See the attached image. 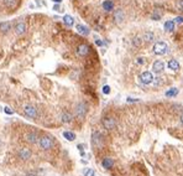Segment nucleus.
Returning <instances> with one entry per match:
<instances>
[{
	"mask_svg": "<svg viewBox=\"0 0 183 176\" xmlns=\"http://www.w3.org/2000/svg\"><path fill=\"white\" fill-rule=\"evenodd\" d=\"M38 145L42 150H50L53 148L54 145V142H53V139L51 137H48V135H44V137H41L40 140H38Z\"/></svg>",
	"mask_w": 183,
	"mask_h": 176,
	"instance_id": "nucleus-1",
	"label": "nucleus"
},
{
	"mask_svg": "<svg viewBox=\"0 0 183 176\" xmlns=\"http://www.w3.org/2000/svg\"><path fill=\"white\" fill-rule=\"evenodd\" d=\"M167 51H168V46L163 41H158V42H156V44L153 45V53L155 55L163 56V55L167 53Z\"/></svg>",
	"mask_w": 183,
	"mask_h": 176,
	"instance_id": "nucleus-2",
	"label": "nucleus"
},
{
	"mask_svg": "<svg viewBox=\"0 0 183 176\" xmlns=\"http://www.w3.org/2000/svg\"><path fill=\"white\" fill-rule=\"evenodd\" d=\"M87 110H88V108H87L86 103H83V102L78 103L76 105V117L79 119H83L87 114Z\"/></svg>",
	"mask_w": 183,
	"mask_h": 176,
	"instance_id": "nucleus-3",
	"label": "nucleus"
},
{
	"mask_svg": "<svg viewBox=\"0 0 183 176\" xmlns=\"http://www.w3.org/2000/svg\"><path fill=\"white\" fill-rule=\"evenodd\" d=\"M139 78H140V82H141L142 84H145V86H147V84H151V83L155 81L153 76H152V73H151V72H149V71H146V72L141 73V74H140Z\"/></svg>",
	"mask_w": 183,
	"mask_h": 176,
	"instance_id": "nucleus-4",
	"label": "nucleus"
},
{
	"mask_svg": "<svg viewBox=\"0 0 183 176\" xmlns=\"http://www.w3.org/2000/svg\"><path fill=\"white\" fill-rule=\"evenodd\" d=\"M102 124H103L104 128L108 129V130H113L116 126V122H115V119L113 117H105L102 120Z\"/></svg>",
	"mask_w": 183,
	"mask_h": 176,
	"instance_id": "nucleus-5",
	"label": "nucleus"
},
{
	"mask_svg": "<svg viewBox=\"0 0 183 176\" xmlns=\"http://www.w3.org/2000/svg\"><path fill=\"white\" fill-rule=\"evenodd\" d=\"M92 144L95 148H100L102 144H103V139H102V135L99 131H93L92 133Z\"/></svg>",
	"mask_w": 183,
	"mask_h": 176,
	"instance_id": "nucleus-6",
	"label": "nucleus"
},
{
	"mask_svg": "<svg viewBox=\"0 0 183 176\" xmlns=\"http://www.w3.org/2000/svg\"><path fill=\"white\" fill-rule=\"evenodd\" d=\"M24 113L26 117H29L31 119H35L37 117V110L35 107H32V105H25L24 107Z\"/></svg>",
	"mask_w": 183,
	"mask_h": 176,
	"instance_id": "nucleus-7",
	"label": "nucleus"
},
{
	"mask_svg": "<svg viewBox=\"0 0 183 176\" xmlns=\"http://www.w3.org/2000/svg\"><path fill=\"white\" fill-rule=\"evenodd\" d=\"M89 53V46L86 44H82L77 47V55L81 56V57H86V56Z\"/></svg>",
	"mask_w": 183,
	"mask_h": 176,
	"instance_id": "nucleus-8",
	"label": "nucleus"
},
{
	"mask_svg": "<svg viewBox=\"0 0 183 176\" xmlns=\"http://www.w3.org/2000/svg\"><path fill=\"white\" fill-rule=\"evenodd\" d=\"M165 69V63L162 62V61H160V60H157V61H155L153 62V65H152V71L155 72V73H161Z\"/></svg>",
	"mask_w": 183,
	"mask_h": 176,
	"instance_id": "nucleus-9",
	"label": "nucleus"
},
{
	"mask_svg": "<svg viewBox=\"0 0 183 176\" xmlns=\"http://www.w3.org/2000/svg\"><path fill=\"white\" fill-rule=\"evenodd\" d=\"M25 140L27 143H30V144H35V143H38V135L36 134V133H27V134L25 135Z\"/></svg>",
	"mask_w": 183,
	"mask_h": 176,
	"instance_id": "nucleus-10",
	"label": "nucleus"
},
{
	"mask_svg": "<svg viewBox=\"0 0 183 176\" xmlns=\"http://www.w3.org/2000/svg\"><path fill=\"white\" fill-rule=\"evenodd\" d=\"M14 29H15V32H16L17 35H23V34H25V31H26V24L24 23V21H17Z\"/></svg>",
	"mask_w": 183,
	"mask_h": 176,
	"instance_id": "nucleus-11",
	"label": "nucleus"
},
{
	"mask_svg": "<svg viewBox=\"0 0 183 176\" xmlns=\"http://www.w3.org/2000/svg\"><path fill=\"white\" fill-rule=\"evenodd\" d=\"M19 158L21 160H29L31 158V151L27 149V148H23V149H20V151H19Z\"/></svg>",
	"mask_w": 183,
	"mask_h": 176,
	"instance_id": "nucleus-12",
	"label": "nucleus"
},
{
	"mask_svg": "<svg viewBox=\"0 0 183 176\" xmlns=\"http://www.w3.org/2000/svg\"><path fill=\"white\" fill-rule=\"evenodd\" d=\"M102 166L104 169H107V170H110V169L114 166V160L111 158H104L103 161H102Z\"/></svg>",
	"mask_w": 183,
	"mask_h": 176,
	"instance_id": "nucleus-13",
	"label": "nucleus"
},
{
	"mask_svg": "<svg viewBox=\"0 0 183 176\" xmlns=\"http://www.w3.org/2000/svg\"><path fill=\"white\" fill-rule=\"evenodd\" d=\"M76 29H77V32L83 35V36H88V35H89V29L87 26H84V25H81V24L77 25Z\"/></svg>",
	"mask_w": 183,
	"mask_h": 176,
	"instance_id": "nucleus-14",
	"label": "nucleus"
},
{
	"mask_svg": "<svg viewBox=\"0 0 183 176\" xmlns=\"http://www.w3.org/2000/svg\"><path fill=\"white\" fill-rule=\"evenodd\" d=\"M72 119H73V115L71 113H68V112H63L61 114V120L63 123H71Z\"/></svg>",
	"mask_w": 183,
	"mask_h": 176,
	"instance_id": "nucleus-15",
	"label": "nucleus"
},
{
	"mask_svg": "<svg viewBox=\"0 0 183 176\" xmlns=\"http://www.w3.org/2000/svg\"><path fill=\"white\" fill-rule=\"evenodd\" d=\"M167 66H168V68H170L171 71H178L179 69V63L176 60H170L168 63H167Z\"/></svg>",
	"mask_w": 183,
	"mask_h": 176,
	"instance_id": "nucleus-16",
	"label": "nucleus"
},
{
	"mask_svg": "<svg viewBox=\"0 0 183 176\" xmlns=\"http://www.w3.org/2000/svg\"><path fill=\"white\" fill-rule=\"evenodd\" d=\"M11 29V23L10 21H4V23H1L0 24V31L1 32H8L9 30Z\"/></svg>",
	"mask_w": 183,
	"mask_h": 176,
	"instance_id": "nucleus-17",
	"label": "nucleus"
},
{
	"mask_svg": "<svg viewBox=\"0 0 183 176\" xmlns=\"http://www.w3.org/2000/svg\"><path fill=\"white\" fill-rule=\"evenodd\" d=\"M63 138H65L66 140H68V142H73V140L76 139V134L73 131L66 130V131H63Z\"/></svg>",
	"mask_w": 183,
	"mask_h": 176,
	"instance_id": "nucleus-18",
	"label": "nucleus"
},
{
	"mask_svg": "<svg viewBox=\"0 0 183 176\" xmlns=\"http://www.w3.org/2000/svg\"><path fill=\"white\" fill-rule=\"evenodd\" d=\"M63 23L67 26H73L74 25V19L71 15H65L63 16Z\"/></svg>",
	"mask_w": 183,
	"mask_h": 176,
	"instance_id": "nucleus-19",
	"label": "nucleus"
},
{
	"mask_svg": "<svg viewBox=\"0 0 183 176\" xmlns=\"http://www.w3.org/2000/svg\"><path fill=\"white\" fill-rule=\"evenodd\" d=\"M165 30L167 32H173V30H174V20L173 21H166L165 23Z\"/></svg>",
	"mask_w": 183,
	"mask_h": 176,
	"instance_id": "nucleus-20",
	"label": "nucleus"
},
{
	"mask_svg": "<svg viewBox=\"0 0 183 176\" xmlns=\"http://www.w3.org/2000/svg\"><path fill=\"white\" fill-rule=\"evenodd\" d=\"M114 18H115V21L116 23H121V21L124 20V12L119 9V10H116L115 12H114Z\"/></svg>",
	"mask_w": 183,
	"mask_h": 176,
	"instance_id": "nucleus-21",
	"label": "nucleus"
},
{
	"mask_svg": "<svg viewBox=\"0 0 183 176\" xmlns=\"http://www.w3.org/2000/svg\"><path fill=\"white\" fill-rule=\"evenodd\" d=\"M142 40L146 41V42H153V40H155L153 32H145L144 36H142Z\"/></svg>",
	"mask_w": 183,
	"mask_h": 176,
	"instance_id": "nucleus-22",
	"label": "nucleus"
},
{
	"mask_svg": "<svg viewBox=\"0 0 183 176\" xmlns=\"http://www.w3.org/2000/svg\"><path fill=\"white\" fill-rule=\"evenodd\" d=\"M103 8L105 11H111L113 9H114V4H113L110 0H105V1L103 3Z\"/></svg>",
	"mask_w": 183,
	"mask_h": 176,
	"instance_id": "nucleus-23",
	"label": "nucleus"
},
{
	"mask_svg": "<svg viewBox=\"0 0 183 176\" xmlns=\"http://www.w3.org/2000/svg\"><path fill=\"white\" fill-rule=\"evenodd\" d=\"M178 94V89L177 88H170V89H168L167 91V92H166V97H168V98H172V97H176V96H177Z\"/></svg>",
	"mask_w": 183,
	"mask_h": 176,
	"instance_id": "nucleus-24",
	"label": "nucleus"
},
{
	"mask_svg": "<svg viewBox=\"0 0 183 176\" xmlns=\"http://www.w3.org/2000/svg\"><path fill=\"white\" fill-rule=\"evenodd\" d=\"M83 175L84 176H95V171L92 167H86L83 170Z\"/></svg>",
	"mask_w": 183,
	"mask_h": 176,
	"instance_id": "nucleus-25",
	"label": "nucleus"
},
{
	"mask_svg": "<svg viewBox=\"0 0 183 176\" xmlns=\"http://www.w3.org/2000/svg\"><path fill=\"white\" fill-rule=\"evenodd\" d=\"M16 3H17V0H4V4L8 6V8H15L16 6Z\"/></svg>",
	"mask_w": 183,
	"mask_h": 176,
	"instance_id": "nucleus-26",
	"label": "nucleus"
},
{
	"mask_svg": "<svg viewBox=\"0 0 183 176\" xmlns=\"http://www.w3.org/2000/svg\"><path fill=\"white\" fill-rule=\"evenodd\" d=\"M103 93L104 94H109L110 93V87L109 86H104L103 87Z\"/></svg>",
	"mask_w": 183,
	"mask_h": 176,
	"instance_id": "nucleus-27",
	"label": "nucleus"
},
{
	"mask_svg": "<svg viewBox=\"0 0 183 176\" xmlns=\"http://www.w3.org/2000/svg\"><path fill=\"white\" fill-rule=\"evenodd\" d=\"M4 112H5V113H6V114H9V115L14 114V110H12V109H10L9 107H5V108H4Z\"/></svg>",
	"mask_w": 183,
	"mask_h": 176,
	"instance_id": "nucleus-28",
	"label": "nucleus"
},
{
	"mask_svg": "<svg viewBox=\"0 0 183 176\" xmlns=\"http://www.w3.org/2000/svg\"><path fill=\"white\" fill-rule=\"evenodd\" d=\"M136 63H137V65H144V63H145V58L144 57H137L136 58Z\"/></svg>",
	"mask_w": 183,
	"mask_h": 176,
	"instance_id": "nucleus-29",
	"label": "nucleus"
},
{
	"mask_svg": "<svg viewBox=\"0 0 183 176\" xmlns=\"http://www.w3.org/2000/svg\"><path fill=\"white\" fill-rule=\"evenodd\" d=\"M77 148H78V150H81V155H82V156H84V151H83V149H84V145H83V144H78V146H77Z\"/></svg>",
	"mask_w": 183,
	"mask_h": 176,
	"instance_id": "nucleus-30",
	"label": "nucleus"
},
{
	"mask_svg": "<svg viewBox=\"0 0 183 176\" xmlns=\"http://www.w3.org/2000/svg\"><path fill=\"white\" fill-rule=\"evenodd\" d=\"M174 23H177V24H182L183 23V16H177L174 19Z\"/></svg>",
	"mask_w": 183,
	"mask_h": 176,
	"instance_id": "nucleus-31",
	"label": "nucleus"
},
{
	"mask_svg": "<svg viewBox=\"0 0 183 176\" xmlns=\"http://www.w3.org/2000/svg\"><path fill=\"white\" fill-rule=\"evenodd\" d=\"M177 8H178L179 10L183 11V0H178V3H177Z\"/></svg>",
	"mask_w": 183,
	"mask_h": 176,
	"instance_id": "nucleus-32",
	"label": "nucleus"
},
{
	"mask_svg": "<svg viewBox=\"0 0 183 176\" xmlns=\"http://www.w3.org/2000/svg\"><path fill=\"white\" fill-rule=\"evenodd\" d=\"M53 10H54V11H63V10L61 9L60 4H54V5H53Z\"/></svg>",
	"mask_w": 183,
	"mask_h": 176,
	"instance_id": "nucleus-33",
	"label": "nucleus"
},
{
	"mask_svg": "<svg viewBox=\"0 0 183 176\" xmlns=\"http://www.w3.org/2000/svg\"><path fill=\"white\" fill-rule=\"evenodd\" d=\"M95 44H97V46H103V41L97 40V41H95Z\"/></svg>",
	"mask_w": 183,
	"mask_h": 176,
	"instance_id": "nucleus-34",
	"label": "nucleus"
},
{
	"mask_svg": "<svg viewBox=\"0 0 183 176\" xmlns=\"http://www.w3.org/2000/svg\"><path fill=\"white\" fill-rule=\"evenodd\" d=\"M26 176H37V175L35 174V172H29V174H27Z\"/></svg>",
	"mask_w": 183,
	"mask_h": 176,
	"instance_id": "nucleus-35",
	"label": "nucleus"
},
{
	"mask_svg": "<svg viewBox=\"0 0 183 176\" xmlns=\"http://www.w3.org/2000/svg\"><path fill=\"white\" fill-rule=\"evenodd\" d=\"M53 3H56V4H61L62 3V0H52Z\"/></svg>",
	"mask_w": 183,
	"mask_h": 176,
	"instance_id": "nucleus-36",
	"label": "nucleus"
},
{
	"mask_svg": "<svg viewBox=\"0 0 183 176\" xmlns=\"http://www.w3.org/2000/svg\"><path fill=\"white\" fill-rule=\"evenodd\" d=\"M179 118H181V122L183 123V112H182V114H181V117H179Z\"/></svg>",
	"mask_w": 183,
	"mask_h": 176,
	"instance_id": "nucleus-37",
	"label": "nucleus"
}]
</instances>
